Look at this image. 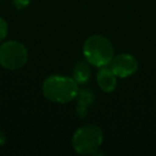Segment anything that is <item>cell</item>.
Instances as JSON below:
<instances>
[{"label":"cell","instance_id":"obj_5","mask_svg":"<svg viewBox=\"0 0 156 156\" xmlns=\"http://www.w3.org/2000/svg\"><path fill=\"white\" fill-rule=\"evenodd\" d=\"M110 69L117 77L125 78L136 73L138 69V62L136 58L129 54H120L113 57L110 62Z\"/></svg>","mask_w":156,"mask_h":156},{"label":"cell","instance_id":"obj_8","mask_svg":"<svg viewBox=\"0 0 156 156\" xmlns=\"http://www.w3.org/2000/svg\"><path fill=\"white\" fill-rule=\"evenodd\" d=\"M91 77V69H90L88 63L80 61L74 66L73 69V78L78 85H85L89 81Z\"/></svg>","mask_w":156,"mask_h":156},{"label":"cell","instance_id":"obj_9","mask_svg":"<svg viewBox=\"0 0 156 156\" xmlns=\"http://www.w3.org/2000/svg\"><path fill=\"white\" fill-rule=\"evenodd\" d=\"M8 23L3 18L0 17V42L5 39L8 34Z\"/></svg>","mask_w":156,"mask_h":156},{"label":"cell","instance_id":"obj_6","mask_svg":"<svg viewBox=\"0 0 156 156\" xmlns=\"http://www.w3.org/2000/svg\"><path fill=\"white\" fill-rule=\"evenodd\" d=\"M98 87L104 92H112L117 88V75L111 69H107L106 66L100 67L96 75Z\"/></svg>","mask_w":156,"mask_h":156},{"label":"cell","instance_id":"obj_3","mask_svg":"<svg viewBox=\"0 0 156 156\" xmlns=\"http://www.w3.org/2000/svg\"><path fill=\"white\" fill-rule=\"evenodd\" d=\"M103 130L94 124H86L75 132L72 139L73 147L78 154H95L103 143Z\"/></svg>","mask_w":156,"mask_h":156},{"label":"cell","instance_id":"obj_2","mask_svg":"<svg viewBox=\"0 0 156 156\" xmlns=\"http://www.w3.org/2000/svg\"><path fill=\"white\" fill-rule=\"evenodd\" d=\"M83 55L90 64L96 67L107 66L113 59L112 44L105 37L92 35L85 41Z\"/></svg>","mask_w":156,"mask_h":156},{"label":"cell","instance_id":"obj_7","mask_svg":"<svg viewBox=\"0 0 156 156\" xmlns=\"http://www.w3.org/2000/svg\"><path fill=\"white\" fill-rule=\"evenodd\" d=\"M94 102V93L89 88H83L78 91L77 94V107H76V115L80 119L87 117L88 110L91 104Z\"/></svg>","mask_w":156,"mask_h":156},{"label":"cell","instance_id":"obj_4","mask_svg":"<svg viewBox=\"0 0 156 156\" xmlns=\"http://www.w3.org/2000/svg\"><path fill=\"white\" fill-rule=\"evenodd\" d=\"M28 61V51L24 44L8 41L0 45V64L5 69L14 71L23 67Z\"/></svg>","mask_w":156,"mask_h":156},{"label":"cell","instance_id":"obj_10","mask_svg":"<svg viewBox=\"0 0 156 156\" xmlns=\"http://www.w3.org/2000/svg\"><path fill=\"white\" fill-rule=\"evenodd\" d=\"M31 0H13L14 5H15L17 9H24L27 5L30 3Z\"/></svg>","mask_w":156,"mask_h":156},{"label":"cell","instance_id":"obj_11","mask_svg":"<svg viewBox=\"0 0 156 156\" xmlns=\"http://www.w3.org/2000/svg\"><path fill=\"white\" fill-rule=\"evenodd\" d=\"M5 135L2 130H0V147H2L3 144L5 143Z\"/></svg>","mask_w":156,"mask_h":156},{"label":"cell","instance_id":"obj_1","mask_svg":"<svg viewBox=\"0 0 156 156\" xmlns=\"http://www.w3.org/2000/svg\"><path fill=\"white\" fill-rule=\"evenodd\" d=\"M78 83L73 77L51 75L43 83V94L50 102L65 104L77 98Z\"/></svg>","mask_w":156,"mask_h":156}]
</instances>
